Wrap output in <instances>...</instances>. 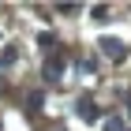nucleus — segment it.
Masks as SVG:
<instances>
[{"mask_svg":"<svg viewBox=\"0 0 131 131\" xmlns=\"http://www.w3.org/2000/svg\"><path fill=\"white\" fill-rule=\"evenodd\" d=\"M64 68H68V56H64V52H49V60H45V79L56 82L64 75Z\"/></svg>","mask_w":131,"mask_h":131,"instance_id":"obj_1","label":"nucleus"},{"mask_svg":"<svg viewBox=\"0 0 131 131\" xmlns=\"http://www.w3.org/2000/svg\"><path fill=\"white\" fill-rule=\"evenodd\" d=\"M97 45H101V52H105V56H112V60H124V52H127L120 38H101Z\"/></svg>","mask_w":131,"mask_h":131,"instance_id":"obj_2","label":"nucleus"},{"mask_svg":"<svg viewBox=\"0 0 131 131\" xmlns=\"http://www.w3.org/2000/svg\"><path fill=\"white\" fill-rule=\"evenodd\" d=\"M79 116H82V120H97V116H101V109H97V101H90V97H79Z\"/></svg>","mask_w":131,"mask_h":131,"instance_id":"obj_3","label":"nucleus"},{"mask_svg":"<svg viewBox=\"0 0 131 131\" xmlns=\"http://www.w3.org/2000/svg\"><path fill=\"white\" fill-rule=\"evenodd\" d=\"M41 101H45V94H41V90H34L30 97H26V112H30V116H38V112H41Z\"/></svg>","mask_w":131,"mask_h":131,"instance_id":"obj_4","label":"nucleus"},{"mask_svg":"<svg viewBox=\"0 0 131 131\" xmlns=\"http://www.w3.org/2000/svg\"><path fill=\"white\" fill-rule=\"evenodd\" d=\"M105 131H127V127H124L120 116H109V120H105Z\"/></svg>","mask_w":131,"mask_h":131,"instance_id":"obj_5","label":"nucleus"},{"mask_svg":"<svg viewBox=\"0 0 131 131\" xmlns=\"http://www.w3.org/2000/svg\"><path fill=\"white\" fill-rule=\"evenodd\" d=\"M90 15H94V19H109V8H105V4H94Z\"/></svg>","mask_w":131,"mask_h":131,"instance_id":"obj_6","label":"nucleus"},{"mask_svg":"<svg viewBox=\"0 0 131 131\" xmlns=\"http://www.w3.org/2000/svg\"><path fill=\"white\" fill-rule=\"evenodd\" d=\"M56 11H60V15H75V11H79V4H56Z\"/></svg>","mask_w":131,"mask_h":131,"instance_id":"obj_7","label":"nucleus"},{"mask_svg":"<svg viewBox=\"0 0 131 131\" xmlns=\"http://www.w3.org/2000/svg\"><path fill=\"white\" fill-rule=\"evenodd\" d=\"M15 56H19V52H15V49H4V52H0V64H11V60H15Z\"/></svg>","mask_w":131,"mask_h":131,"instance_id":"obj_8","label":"nucleus"},{"mask_svg":"<svg viewBox=\"0 0 131 131\" xmlns=\"http://www.w3.org/2000/svg\"><path fill=\"white\" fill-rule=\"evenodd\" d=\"M127 116H131V101H127Z\"/></svg>","mask_w":131,"mask_h":131,"instance_id":"obj_9","label":"nucleus"}]
</instances>
